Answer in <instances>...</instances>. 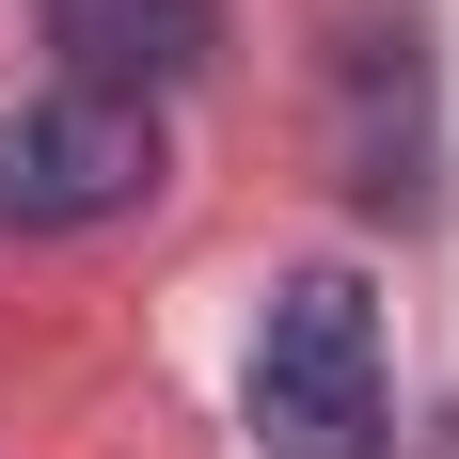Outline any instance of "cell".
Here are the masks:
<instances>
[{
  "label": "cell",
  "mask_w": 459,
  "mask_h": 459,
  "mask_svg": "<svg viewBox=\"0 0 459 459\" xmlns=\"http://www.w3.org/2000/svg\"><path fill=\"white\" fill-rule=\"evenodd\" d=\"M254 444L270 459H380V301L349 270H285L270 317H254Z\"/></svg>",
  "instance_id": "6da1fadb"
},
{
  "label": "cell",
  "mask_w": 459,
  "mask_h": 459,
  "mask_svg": "<svg viewBox=\"0 0 459 459\" xmlns=\"http://www.w3.org/2000/svg\"><path fill=\"white\" fill-rule=\"evenodd\" d=\"M159 190V111L143 95H32L0 111V238H95Z\"/></svg>",
  "instance_id": "7a4b0ae2"
},
{
  "label": "cell",
  "mask_w": 459,
  "mask_h": 459,
  "mask_svg": "<svg viewBox=\"0 0 459 459\" xmlns=\"http://www.w3.org/2000/svg\"><path fill=\"white\" fill-rule=\"evenodd\" d=\"M32 16H48L80 95H143V111L222 64V0H32Z\"/></svg>",
  "instance_id": "3957f363"
}]
</instances>
